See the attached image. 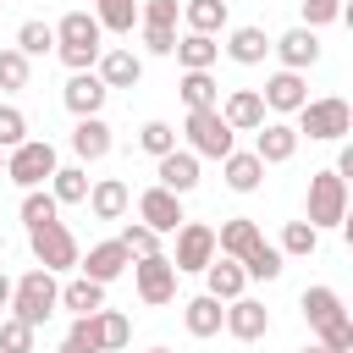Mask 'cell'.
I'll return each mask as SVG.
<instances>
[{
  "label": "cell",
  "instance_id": "816d5d0a",
  "mask_svg": "<svg viewBox=\"0 0 353 353\" xmlns=\"http://www.w3.org/2000/svg\"><path fill=\"white\" fill-rule=\"evenodd\" d=\"M149 353H171V347H149Z\"/></svg>",
  "mask_w": 353,
  "mask_h": 353
},
{
  "label": "cell",
  "instance_id": "836d02e7",
  "mask_svg": "<svg viewBox=\"0 0 353 353\" xmlns=\"http://www.w3.org/2000/svg\"><path fill=\"white\" fill-rule=\"evenodd\" d=\"M99 33H132L138 28V0H94Z\"/></svg>",
  "mask_w": 353,
  "mask_h": 353
},
{
  "label": "cell",
  "instance_id": "7dc6e473",
  "mask_svg": "<svg viewBox=\"0 0 353 353\" xmlns=\"http://www.w3.org/2000/svg\"><path fill=\"white\" fill-rule=\"evenodd\" d=\"M138 33H143V50L149 55H171L176 50V33L171 28H138Z\"/></svg>",
  "mask_w": 353,
  "mask_h": 353
},
{
  "label": "cell",
  "instance_id": "f5cc1de1",
  "mask_svg": "<svg viewBox=\"0 0 353 353\" xmlns=\"http://www.w3.org/2000/svg\"><path fill=\"white\" fill-rule=\"evenodd\" d=\"M0 176H6V154H0Z\"/></svg>",
  "mask_w": 353,
  "mask_h": 353
},
{
  "label": "cell",
  "instance_id": "2e32d148",
  "mask_svg": "<svg viewBox=\"0 0 353 353\" xmlns=\"http://www.w3.org/2000/svg\"><path fill=\"white\" fill-rule=\"evenodd\" d=\"M221 325H226L237 342H259V336L270 331V309H265L259 298H248V292H243V298H232V303H226V320H221Z\"/></svg>",
  "mask_w": 353,
  "mask_h": 353
},
{
  "label": "cell",
  "instance_id": "11a10c76",
  "mask_svg": "<svg viewBox=\"0 0 353 353\" xmlns=\"http://www.w3.org/2000/svg\"><path fill=\"white\" fill-rule=\"evenodd\" d=\"M226 6H232V0H226Z\"/></svg>",
  "mask_w": 353,
  "mask_h": 353
},
{
  "label": "cell",
  "instance_id": "74e56055",
  "mask_svg": "<svg viewBox=\"0 0 353 353\" xmlns=\"http://www.w3.org/2000/svg\"><path fill=\"white\" fill-rule=\"evenodd\" d=\"M44 221H61V204L50 199V188H33V193H22V226L33 232V226H44Z\"/></svg>",
  "mask_w": 353,
  "mask_h": 353
},
{
  "label": "cell",
  "instance_id": "ee69618b",
  "mask_svg": "<svg viewBox=\"0 0 353 353\" xmlns=\"http://www.w3.org/2000/svg\"><path fill=\"white\" fill-rule=\"evenodd\" d=\"M17 143H28V116L17 105H0V154H11Z\"/></svg>",
  "mask_w": 353,
  "mask_h": 353
},
{
  "label": "cell",
  "instance_id": "f35d334b",
  "mask_svg": "<svg viewBox=\"0 0 353 353\" xmlns=\"http://www.w3.org/2000/svg\"><path fill=\"white\" fill-rule=\"evenodd\" d=\"M138 149L154 154V160L171 154V149H176V127H171V121H143V127H138Z\"/></svg>",
  "mask_w": 353,
  "mask_h": 353
},
{
  "label": "cell",
  "instance_id": "5bb4252c",
  "mask_svg": "<svg viewBox=\"0 0 353 353\" xmlns=\"http://www.w3.org/2000/svg\"><path fill=\"white\" fill-rule=\"evenodd\" d=\"M94 77H99L105 88H138V77H143V55H132L127 44H116V50H99V61H94Z\"/></svg>",
  "mask_w": 353,
  "mask_h": 353
},
{
  "label": "cell",
  "instance_id": "681fc988",
  "mask_svg": "<svg viewBox=\"0 0 353 353\" xmlns=\"http://www.w3.org/2000/svg\"><path fill=\"white\" fill-rule=\"evenodd\" d=\"M6 303H11V276L0 270V309H6Z\"/></svg>",
  "mask_w": 353,
  "mask_h": 353
},
{
  "label": "cell",
  "instance_id": "60d3db41",
  "mask_svg": "<svg viewBox=\"0 0 353 353\" xmlns=\"http://www.w3.org/2000/svg\"><path fill=\"white\" fill-rule=\"evenodd\" d=\"M116 243H121V248H127V254H132V259H149V254H160V237H154V232H149V226H143V221H127V226H121V237H116Z\"/></svg>",
  "mask_w": 353,
  "mask_h": 353
},
{
  "label": "cell",
  "instance_id": "f6af8a7d",
  "mask_svg": "<svg viewBox=\"0 0 353 353\" xmlns=\"http://www.w3.org/2000/svg\"><path fill=\"white\" fill-rule=\"evenodd\" d=\"M0 353H33V325H22L17 314L0 320Z\"/></svg>",
  "mask_w": 353,
  "mask_h": 353
},
{
  "label": "cell",
  "instance_id": "c3c4849f",
  "mask_svg": "<svg viewBox=\"0 0 353 353\" xmlns=\"http://www.w3.org/2000/svg\"><path fill=\"white\" fill-rule=\"evenodd\" d=\"M61 353H94V347H88L83 336H72V331H66V336H61Z\"/></svg>",
  "mask_w": 353,
  "mask_h": 353
},
{
  "label": "cell",
  "instance_id": "4fadbf2b",
  "mask_svg": "<svg viewBox=\"0 0 353 353\" xmlns=\"http://www.w3.org/2000/svg\"><path fill=\"white\" fill-rule=\"evenodd\" d=\"M259 99H265V110H276V116H298L303 99H309V83H303V72H270L265 88H259Z\"/></svg>",
  "mask_w": 353,
  "mask_h": 353
},
{
  "label": "cell",
  "instance_id": "277c9868",
  "mask_svg": "<svg viewBox=\"0 0 353 353\" xmlns=\"http://www.w3.org/2000/svg\"><path fill=\"white\" fill-rule=\"evenodd\" d=\"M314 232H336V226H347V182L325 165V171H314L309 176V215H303Z\"/></svg>",
  "mask_w": 353,
  "mask_h": 353
},
{
  "label": "cell",
  "instance_id": "6da1fadb",
  "mask_svg": "<svg viewBox=\"0 0 353 353\" xmlns=\"http://www.w3.org/2000/svg\"><path fill=\"white\" fill-rule=\"evenodd\" d=\"M99 50H105V33H99L94 11H66L55 22V55L66 61V72H94Z\"/></svg>",
  "mask_w": 353,
  "mask_h": 353
},
{
  "label": "cell",
  "instance_id": "cb8c5ba5",
  "mask_svg": "<svg viewBox=\"0 0 353 353\" xmlns=\"http://www.w3.org/2000/svg\"><path fill=\"white\" fill-rule=\"evenodd\" d=\"M243 287H248V276H243V265L237 259H210L204 265V292L215 298V303H232V298H243Z\"/></svg>",
  "mask_w": 353,
  "mask_h": 353
},
{
  "label": "cell",
  "instance_id": "e0dca14e",
  "mask_svg": "<svg viewBox=\"0 0 353 353\" xmlns=\"http://www.w3.org/2000/svg\"><path fill=\"white\" fill-rule=\"evenodd\" d=\"M154 176H160L154 188H165V193H176V199H182V193H193V188H199V154L171 149V154H160V160H154Z\"/></svg>",
  "mask_w": 353,
  "mask_h": 353
},
{
  "label": "cell",
  "instance_id": "8992f818",
  "mask_svg": "<svg viewBox=\"0 0 353 353\" xmlns=\"http://www.w3.org/2000/svg\"><path fill=\"white\" fill-rule=\"evenodd\" d=\"M55 143L50 138H28V143H17L11 154H6V176L22 188V193H33V188H44L50 176H55Z\"/></svg>",
  "mask_w": 353,
  "mask_h": 353
},
{
  "label": "cell",
  "instance_id": "ab89813d",
  "mask_svg": "<svg viewBox=\"0 0 353 353\" xmlns=\"http://www.w3.org/2000/svg\"><path fill=\"white\" fill-rule=\"evenodd\" d=\"M182 0H138V28H171L176 33Z\"/></svg>",
  "mask_w": 353,
  "mask_h": 353
},
{
  "label": "cell",
  "instance_id": "7a4b0ae2",
  "mask_svg": "<svg viewBox=\"0 0 353 353\" xmlns=\"http://www.w3.org/2000/svg\"><path fill=\"white\" fill-rule=\"evenodd\" d=\"M6 309H11L22 325H33V331H39V325L61 309V281H55L50 270H39V265H33L28 276H17V281H11V303H6Z\"/></svg>",
  "mask_w": 353,
  "mask_h": 353
},
{
  "label": "cell",
  "instance_id": "ba28073f",
  "mask_svg": "<svg viewBox=\"0 0 353 353\" xmlns=\"http://www.w3.org/2000/svg\"><path fill=\"white\" fill-rule=\"evenodd\" d=\"M72 336H83L94 353H121L132 342V320L121 309H94V314H77L72 320Z\"/></svg>",
  "mask_w": 353,
  "mask_h": 353
},
{
  "label": "cell",
  "instance_id": "5b68a950",
  "mask_svg": "<svg viewBox=\"0 0 353 353\" xmlns=\"http://www.w3.org/2000/svg\"><path fill=\"white\" fill-rule=\"evenodd\" d=\"M28 248H33V265L50 270V276L77 270V259H83L77 237L66 232V221H44V226H33V232H28Z\"/></svg>",
  "mask_w": 353,
  "mask_h": 353
},
{
  "label": "cell",
  "instance_id": "603a6c76",
  "mask_svg": "<svg viewBox=\"0 0 353 353\" xmlns=\"http://www.w3.org/2000/svg\"><path fill=\"white\" fill-rule=\"evenodd\" d=\"M83 204L94 210V221H121L127 204H132V193H127L121 176H99V182H88V199Z\"/></svg>",
  "mask_w": 353,
  "mask_h": 353
},
{
  "label": "cell",
  "instance_id": "e575fe53",
  "mask_svg": "<svg viewBox=\"0 0 353 353\" xmlns=\"http://www.w3.org/2000/svg\"><path fill=\"white\" fill-rule=\"evenodd\" d=\"M11 50H22L28 61H33V55H50V50H55V22H44V17H28V22L17 28V44H11Z\"/></svg>",
  "mask_w": 353,
  "mask_h": 353
},
{
  "label": "cell",
  "instance_id": "3957f363",
  "mask_svg": "<svg viewBox=\"0 0 353 353\" xmlns=\"http://www.w3.org/2000/svg\"><path fill=\"white\" fill-rule=\"evenodd\" d=\"M292 132L309 138V143H342V138L353 132V110H347V99H336V94H325V99H303Z\"/></svg>",
  "mask_w": 353,
  "mask_h": 353
},
{
  "label": "cell",
  "instance_id": "f1b7e54d",
  "mask_svg": "<svg viewBox=\"0 0 353 353\" xmlns=\"http://www.w3.org/2000/svg\"><path fill=\"white\" fill-rule=\"evenodd\" d=\"M221 171H226V188H232V193H254V188L265 182V165H259L254 149H232V154L221 160Z\"/></svg>",
  "mask_w": 353,
  "mask_h": 353
},
{
  "label": "cell",
  "instance_id": "1f68e13d",
  "mask_svg": "<svg viewBox=\"0 0 353 353\" xmlns=\"http://www.w3.org/2000/svg\"><path fill=\"white\" fill-rule=\"evenodd\" d=\"M50 199H55V204H83V199H88V165H55Z\"/></svg>",
  "mask_w": 353,
  "mask_h": 353
},
{
  "label": "cell",
  "instance_id": "83f0119b",
  "mask_svg": "<svg viewBox=\"0 0 353 353\" xmlns=\"http://www.w3.org/2000/svg\"><path fill=\"white\" fill-rule=\"evenodd\" d=\"M226 55H232L237 66H259V61L270 55V39H265V28H254V22L232 28V33H226Z\"/></svg>",
  "mask_w": 353,
  "mask_h": 353
},
{
  "label": "cell",
  "instance_id": "8fae6325",
  "mask_svg": "<svg viewBox=\"0 0 353 353\" xmlns=\"http://www.w3.org/2000/svg\"><path fill=\"white\" fill-rule=\"evenodd\" d=\"M138 221H143L154 237H165V232H176L188 215H182V199H176V193H165V188H143V193H138Z\"/></svg>",
  "mask_w": 353,
  "mask_h": 353
},
{
  "label": "cell",
  "instance_id": "9c48e42d",
  "mask_svg": "<svg viewBox=\"0 0 353 353\" xmlns=\"http://www.w3.org/2000/svg\"><path fill=\"white\" fill-rule=\"evenodd\" d=\"M132 287H138V298H143L149 309H160V303H171V298H176V265H171L165 254L132 259Z\"/></svg>",
  "mask_w": 353,
  "mask_h": 353
},
{
  "label": "cell",
  "instance_id": "4dcf8cb0",
  "mask_svg": "<svg viewBox=\"0 0 353 353\" xmlns=\"http://www.w3.org/2000/svg\"><path fill=\"white\" fill-rule=\"evenodd\" d=\"M176 94H182L188 110H215V105H221V83H215L210 72H182Z\"/></svg>",
  "mask_w": 353,
  "mask_h": 353
},
{
  "label": "cell",
  "instance_id": "d6986e66",
  "mask_svg": "<svg viewBox=\"0 0 353 353\" xmlns=\"http://www.w3.org/2000/svg\"><path fill=\"white\" fill-rule=\"evenodd\" d=\"M127 265H132V254H127V248H121L116 237H110V243H94V248H88L83 259H77V270H83L88 281H99V287H110V281H116V276H121Z\"/></svg>",
  "mask_w": 353,
  "mask_h": 353
},
{
  "label": "cell",
  "instance_id": "ffe728a7",
  "mask_svg": "<svg viewBox=\"0 0 353 353\" xmlns=\"http://www.w3.org/2000/svg\"><path fill=\"white\" fill-rule=\"evenodd\" d=\"M105 94H110V88H105L94 72H72L66 88H61V99H66V110H72L77 121H83V116H99V110H105Z\"/></svg>",
  "mask_w": 353,
  "mask_h": 353
},
{
  "label": "cell",
  "instance_id": "7bdbcfd3",
  "mask_svg": "<svg viewBox=\"0 0 353 353\" xmlns=\"http://www.w3.org/2000/svg\"><path fill=\"white\" fill-rule=\"evenodd\" d=\"M298 11H303V22H298V28H309V33H320V28L342 22V0H298Z\"/></svg>",
  "mask_w": 353,
  "mask_h": 353
},
{
  "label": "cell",
  "instance_id": "d590c367",
  "mask_svg": "<svg viewBox=\"0 0 353 353\" xmlns=\"http://www.w3.org/2000/svg\"><path fill=\"white\" fill-rule=\"evenodd\" d=\"M276 248H281V259H309V254L320 248V232H314L309 221H287V226H281V243H276Z\"/></svg>",
  "mask_w": 353,
  "mask_h": 353
},
{
  "label": "cell",
  "instance_id": "8d00e7d4",
  "mask_svg": "<svg viewBox=\"0 0 353 353\" xmlns=\"http://www.w3.org/2000/svg\"><path fill=\"white\" fill-rule=\"evenodd\" d=\"M281 270H287V259H281V248H276V243H259V248L243 259V276H248V281H276Z\"/></svg>",
  "mask_w": 353,
  "mask_h": 353
},
{
  "label": "cell",
  "instance_id": "30bf717a",
  "mask_svg": "<svg viewBox=\"0 0 353 353\" xmlns=\"http://www.w3.org/2000/svg\"><path fill=\"white\" fill-rule=\"evenodd\" d=\"M165 259L176 265V276H182V270H204V265L215 259V226L182 221V226H176V254H165Z\"/></svg>",
  "mask_w": 353,
  "mask_h": 353
},
{
  "label": "cell",
  "instance_id": "f907efd6",
  "mask_svg": "<svg viewBox=\"0 0 353 353\" xmlns=\"http://www.w3.org/2000/svg\"><path fill=\"white\" fill-rule=\"evenodd\" d=\"M298 353H325V347H320V342H303V347H298Z\"/></svg>",
  "mask_w": 353,
  "mask_h": 353
},
{
  "label": "cell",
  "instance_id": "4316f807",
  "mask_svg": "<svg viewBox=\"0 0 353 353\" xmlns=\"http://www.w3.org/2000/svg\"><path fill=\"white\" fill-rule=\"evenodd\" d=\"M226 17H232L226 0H182V22H188V33L215 39V33H226Z\"/></svg>",
  "mask_w": 353,
  "mask_h": 353
},
{
  "label": "cell",
  "instance_id": "d6a6232c",
  "mask_svg": "<svg viewBox=\"0 0 353 353\" xmlns=\"http://www.w3.org/2000/svg\"><path fill=\"white\" fill-rule=\"evenodd\" d=\"M61 309H72V314H94V309H105V287L88 281V276H72V281L61 287Z\"/></svg>",
  "mask_w": 353,
  "mask_h": 353
},
{
  "label": "cell",
  "instance_id": "bcb514c9",
  "mask_svg": "<svg viewBox=\"0 0 353 353\" xmlns=\"http://www.w3.org/2000/svg\"><path fill=\"white\" fill-rule=\"evenodd\" d=\"M314 336H320V347H325V353H353V320H347V314H342V320H331V325H325V331H314Z\"/></svg>",
  "mask_w": 353,
  "mask_h": 353
},
{
  "label": "cell",
  "instance_id": "b9f144b4",
  "mask_svg": "<svg viewBox=\"0 0 353 353\" xmlns=\"http://www.w3.org/2000/svg\"><path fill=\"white\" fill-rule=\"evenodd\" d=\"M28 55L22 50H0V94H17V88H28Z\"/></svg>",
  "mask_w": 353,
  "mask_h": 353
},
{
  "label": "cell",
  "instance_id": "db71d44e",
  "mask_svg": "<svg viewBox=\"0 0 353 353\" xmlns=\"http://www.w3.org/2000/svg\"><path fill=\"white\" fill-rule=\"evenodd\" d=\"M0 254H6V237H0Z\"/></svg>",
  "mask_w": 353,
  "mask_h": 353
},
{
  "label": "cell",
  "instance_id": "52a82bcc",
  "mask_svg": "<svg viewBox=\"0 0 353 353\" xmlns=\"http://www.w3.org/2000/svg\"><path fill=\"white\" fill-rule=\"evenodd\" d=\"M188 154H199V160H226L232 149H237V132L221 121V110H188Z\"/></svg>",
  "mask_w": 353,
  "mask_h": 353
},
{
  "label": "cell",
  "instance_id": "f546056e",
  "mask_svg": "<svg viewBox=\"0 0 353 353\" xmlns=\"http://www.w3.org/2000/svg\"><path fill=\"white\" fill-rule=\"evenodd\" d=\"M171 55L182 61V72H210V66L221 61V44H215V39H204V33H182Z\"/></svg>",
  "mask_w": 353,
  "mask_h": 353
},
{
  "label": "cell",
  "instance_id": "7402d4cb",
  "mask_svg": "<svg viewBox=\"0 0 353 353\" xmlns=\"http://www.w3.org/2000/svg\"><path fill=\"white\" fill-rule=\"evenodd\" d=\"M110 127H105V116H83L77 127H72V154H77V165H94V160H105L110 154Z\"/></svg>",
  "mask_w": 353,
  "mask_h": 353
},
{
  "label": "cell",
  "instance_id": "7c38bea8",
  "mask_svg": "<svg viewBox=\"0 0 353 353\" xmlns=\"http://www.w3.org/2000/svg\"><path fill=\"white\" fill-rule=\"evenodd\" d=\"M270 55L281 61V72H309L320 61V33L309 28H287L281 39H270Z\"/></svg>",
  "mask_w": 353,
  "mask_h": 353
},
{
  "label": "cell",
  "instance_id": "9a60e30c",
  "mask_svg": "<svg viewBox=\"0 0 353 353\" xmlns=\"http://www.w3.org/2000/svg\"><path fill=\"white\" fill-rule=\"evenodd\" d=\"M215 110H221V121H226L232 132H259V127H265V99H259V88H232Z\"/></svg>",
  "mask_w": 353,
  "mask_h": 353
},
{
  "label": "cell",
  "instance_id": "ac0fdd59",
  "mask_svg": "<svg viewBox=\"0 0 353 353\" xmlns=\"http://www.w3.org/2000/svg\"><path fill=\"white\" fill-rule=\"evenodd\" d=\"M259 243H265V232H259L248 215H232V221H221V232H215V254H221V259H237V265H243Z\"/></svg>",
  "mask_w": 353,
  "mask_h": 353
},
{
  "label": "cell",
  "instance_id": "d4e9b609",
  "mask_svg": "<svg viewBox=\"0 0 353 353\" xmlns=\"http://www.w3.org/2000/svg\"><path fill=\"white\" fill-rule=\"evenodd\" d=\"M298 309H303L309 331H325L331 320H342V314H347V309H342V298H336V287H303Z\"/></svg>",
  "mask_w": 353,
  "mask_h": 353
},
{
  "label": "cell",
  "instance_id": "44dd1931",
  "mask_svg": "<svg viewBox=\"0 0 353 353\" xmlns=\"http://www.w3.org/2000/svg\"><path fill=\"white\" fill-rule=\"evenodd\" d=\"M254 154H259V165H287V160L298 154L292 121H265V127L254 132Z\"/></svg>",
  "mask_w": 353,
  "mask_h": 353
},
{
  "label": "cell",
  "instance_id": "484cf974",
  "mask_svg": "<svg viewBox=\"0 0 353 353\" xmlns=\"http://www.w3.org/2000/svg\"><path fill=\"white\" fill-rule=\"evenodd\" d=\"M221 320H226V303H215L210 292H199V298L182 303V325H188V336H221Z\"/></svg>",
  "mask_w": 353,
  "mask_h": 353
}]
</instances>
